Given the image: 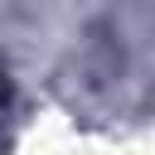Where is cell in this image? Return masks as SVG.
Here are the masks:
<instances>
[{
	"mask_svg": "<svg viewBox=\"0 0 155 155\" xmlns=\"http://www.w3.org/2000/svg\"><path fill=\"white\" fill-rule=\"evenodd\" d=\"M5 116H10V82H5V73H0V126H5ZM5 145V140H0Z\"/></svg>",
	"mask_w": 155,
	"mask_h": 155,
	"instance_id": "6da1fadb",
	"label": "cell"
}]
</instances>
